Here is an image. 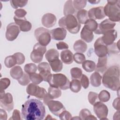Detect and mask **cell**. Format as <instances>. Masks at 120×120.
Returning <instances> with one entry per match:
<instances>
[{"mask_svg":"<svg viewBox=\"0 0 120 120\" xmlns=\"http://www.w3.org/2000/svg\"><path fill=\"white\" fill-rule=\"evenodd\" d=\"M20 32L19 27L15 22H11L8 25L6 28V38L9 41L15 40Z\"/></svg>","mask_w":120,"mask_h":120,"instance_id":"cell-10","label":"cell"},{"mask_svg":"<svg viewBox=\"0 0 120 120\" xmlns=\"http://www.w3.org/2000/svg\"><path fill=\"white\" fill-rule=\"evenodd\" d=\"M29 75L30 79V81L34 84L38 85L40 84L43 81V79L42 77L39 74L33 73Z\"/></svg>","mask_w":120,"mask_h":120,"instance_id":"cell-35","label":"cell"},{"mask_svg":"<svg viewBox=\"0 0 120 120\" xmlns=\"http://www.w3.org/2000/svg\"><path fill=\"white\" fill-rule=\"evenodd\" d=\"M112 106L115 109L118 111L120 110V98L119 97L114 100L112 103Z\"/></svg>","mask_w":120,"mask_h":120,"instance_id":"cell-54","label":"cell"},{"mask_svg":"<svg viewBox=\"0 0 120 120\" xmlns=\"http://www.w3.org/2000/svg\"><path fill=\"white\" fill-rule=\"evenodd\" d=\"M71 119L72 120H74V119H77V120H81L80 118V117H74L73 118H71Z\"/></svg>","mask_w":120,"mask_h":120,"instance_id":"cell-58","label":"cell"},{"mask_svg":"<svg viewBox=\"0 0 120 120\" xmlns=\"http://www.w3.org/2000/svg\"><path fill=\"white\" fill-rule=\"evenodd\" d=\"M45 57L46 60L50 63L53 60L59 59V53L56 49L52 48L46 52Z\"/></svg>","mask_w":120,"mask_h":120,"instance_id":"cell-27","label":"cell"},{"mask_svg":"<svg viewBox=\"0 0 120 120\" xmlns=\"http://www.w3.org/2000/svg\"><path fill=\"white\" fill-rule=\"evenodd\" d=\"M117 37V31L114 29H112L105 33L101 38L103 43L107 46H109L114 43V41Z\"/></svg>","mask_w":120,"mask_h":120,"instance_id":"cell-17","label":"cell"},{"mask_svg":"<svg viewBox=\"0 0 120 120\" xmlns=\"http://www.w3.org/2000/svg\"><path fill=\"white\" fill-rule=\"evenodd\" d=\"M14 20L15 23L19 27L21 31L23 32H27L30 31L32 27L31 23L28 21L25 17L18 18L15 16Z\"/></svg>","mask_w":120,"mask_h":120,"instance_id":"cell-18","label":"cell"},{"mask_svg":"<svg viewBox=\"0 0 120 120\" xmlns=\"http://www.w3.org/2000/svg\"><path fill=\"white\" fill-rule=\"evenodd\" d=\"M34 35L38 43L42 45L46 46L51 41V36L50 31L44 27H39L36 29Z\"/></svg>","mask_w":120,"mask_h":120,"instance_id":"cell-7","label":"cell"},{"mask_svg":"<svg viewBox=\"0 0 120 120\" xmlns=\"http://www.w3.org/2000/svg\"><path fill=\"white\" fill-rule=\"evenodd\" d=\"M88 2H90V3L91 4H97V3H98V2H100V0H98H98H95V1H93V0H89V1H88Z\"/></svg>","mask_w":120,"mask_h":120,"instance_id":"cell-56","label":"cell"},{"mask_svg":"<svg viewBox=\"0 0 120 120\" xmlns=\"http://www.w3.org/2000/svg\"><path fill=\"white\" fill-rule=\"evenodd\" d=\"M52 119H55L52 118L50 115H47L46 118H45V120H52Z\"/></svg>","mask_w":120,"mask_h":120,"instance_id":"cell-57","label":"cell"},{"mask_svg":"<svg viewBox=\"0 0 120 120\" xmlns=\"http://www.w3.org/2000/svg\"><path fill=\"white\" fill-rule=\"evenodd\" d=\"M84 27L91 31H95L98 29V24L94 19H89L84 24Z\"/></svg>","mask_w":120,"mask_h":120,"instance_id":"cell-34","label":"cell"},{"mask_svg":"<svg viewBox=\"0 0 120 120\" xmlns=\"http://www.w3.org/2000/svg\"><path fill=\"white\" fill-rule=\"evenodd\" d=\"M88 98L89 102L92 105H93L98 100V94L96 92H94L92 91L89 92Z\"/></svg>","mask_w":120,"mask_h":120,"instance_id":"cell-44","label":"cell"},{"mask_svg":"<svg viewBox=\"0 0 120 120\" xmlns=\"http://www.w3.org/2000/svg\"><path fill=\"white\" fill-rule=\"evenodd\" d=\"M47 105L50 112L56 116H59L62 111L66 110L63 105L59 101L52 99L48 102Z\"/></svg>","mask_w":120,"mask_h":120,"instance_id":"cell-15","label":"cell"},{"mask_svg":"<svg viewBox=\"0 0 120 120\" xmlns=\"http://www.w3.org/2000/svg\"><path fill=\"white\" fill-rule=\"evenodd\" d=\"M30 81V79L29 75L26 73H25L23 74L22 76L18 80V82L21 85L26 86L29 83Z\"/></svg>","mask_w":120,"mask_h":120,"instance_id":"cell-45","label":"cell"},{"mask_svg":"<svg viewBox=\"0 0 120 120\" xmlns=\"http://www.w3.org/2000/svg\"><path fill=\"white\" fill-rule=\"evenodd\" d=\"M59 117L60 119L61 120H71L72 115L68 111L65 110L60 113Z\"/></svg>","mask_w":120,"mask_h":120,"instance_id":"cell-49","label":"cell"},{"mask_svg":"<svg viewBox=\"0 0 120 120\" xmlns=\"http://www.w3.org/2000/svg\"><path fill=\"white\" fill-rule=\"evenodd\" d=\"M91 114V112L88 109L84 108L81 110L79 113V117L81 120H86L87 117Z\"/></svg>","mask_w":120,"mask_h":120,"instance_id":"cell-50","label":"cell"},{"mask_svg":"<svg viewBox=\"0 0 120 120\" xmlns=\"http://www.w3.org/2000/svg\"><path fill=\"white\" fill-rule=\"evenodd\" d=\"M56 46L58 50L68 49V45L64 42H59L56 44Z\"/></svg>","mask_w":120,"mask_h":120,"instance_id":"cell-53","label":"cell"},{"mask_svg":"<svg viewBox=\"0 0 120 120\" xmlns=\"http://www.w3.org/2000/svg\"><path fill=\"white\" fill-rule=\"evenodd\" d=\"M22 116L26 120H42L45 115V109L41 101L30 99L22 105Z\"/></svg>","mask_w":120,"mask_h":120,"instance_id":"cell-1","label":"cell"},{"mask_svg":"<svg viewBox=\"0 0 120 120\" xmlns=\"http://www.w3.org/2000/svg\"><path fill=\"white\" fill-rule=\"evenodd\" d=\"M73 4L75 10H80L86 6L87 4L86 0H73Z\"/></svg>","mask_w":120,"mask_h":120,"instance_id":"cell-41","label":"cell"},{"mask_svg":"<svg viewBox=\"0 0 120 120\" xmlns=\"http://www.w3.org/2000/svg\"><path fill=\"white\" fill-rule=\"evenodd\" d=\"M21 113L20 112L19 110L15 109L14 110L13 113H12V117L9 118V120H21Z\"/></svg>","mask_w":120,"mask_h":120,"instance_id":"cell-52","label":"cell"},{"mask_svg":"<svg viewBox=\"0 0 120 120\" xmlns=\"http://www.w3.org/2000/svg\"><path fill=\"white\" fill-rule=\"evenodd\" d=\"M75 9L73 4V1L68 0L65 3L63 8V14L65 15H73L75 13Z\"/></svg>","mask_w":120,"mask_h":120,"instance_id":"cell-29","label":"cell"},{"mask_svg":"<svg viewBox=\"0 0 120 120\" xmlns=\"http://www.w3.org/2000/svg\"><path fill=\"white\" fill-rule=\"evenodd\" d=\"M50 86L66 90L69 88L70 81L67 76L62 74H52L48 82Z\"/></svg>","mask_w":120,"mask_h":120,"instance_id":"cell-6","label":"cell"},{"mask_svg":"<svg viewBox=\"0 0 120 120\" xmlns=\"http://www.w3.org/2000/svg\"><path fill=\"white\" fill-rule=\"evenodd\" d=\"M11 6L14 8L16 9L18 7H23L25 6L28 0H11L10 1Z\"/></svg>","mask_w":120,"mask_h":120,"instance_id":"cell-40","label":"cell"},{"mask_svg":"<svg viewBox=\"0 0 120 120\" xmlns=\"http://www.w3.org/2000/svg\"><path fill=\"white\" fill-rule=\"evenodd\" d=\"M0 105L1 107L10 112L14 108V102L12 95L10 93H5L4 91H0Z\"/></svg>","mask_w":120,"mask_h":120,"instance_id":"cell-9","label":"cell"},{"mask_svg":"<svg viewBox=\"0 0 120 120\" xmlns=\"http://www.w3.org/2000/svg\"><path fill=\"white\" fill-rule=\"evenodd\" d=\"M102 77L98 72H95L92 74L90 77V84L95 87H98L101 84Z\"/></svg>","mask_w":120,"mask_h":120,"instance_id":"cell-26","label":"cell"},{"mask_svg":"<svg viewBox=\"0 0 120 120\" xmlns=\"http://www.w3.org/2000/svg\"><path fill=\"white\" fill-rule=\"evenodd\" d=\"M76 19L80 24H85L89 19L88 11L85 9H82L77 11Z\"/></svg>","mask_w":120,"mask_h":120,"instance_id":"cell-28","label":"cell"},{"mask_svg":"<svg viewBox=\"0 0 120 120\" xmlns=\"http://www.w3.org/2000/svg\"><path fill=\"white\" fill-rule=\"evenodd\" d=\"M119 40L118 41L117 43H113L112 45H110L108 47V53H111L112 54L115 53H119Z\"/></svg>","mask_w":120,"mask_h":120,"instance_id":"cell-46","label":"cell"},{"mask_svg":"<svg viewBox=\"0 0 120 120\" xmlns=\"http://www.w3.org/2000/svg\"><path fill=\"white\" fill-rule=\"evenodd\" d=\"M26 92L30 96H35L39 99L43 100L44 103L47 105L51 100L46 90L33 83L29 84L26 88Z\"/></svg>","mask_w":120,"mask_h":120,"instance_id":"cell-5","label":"cell"},{"mask_svg":"<svg viewBox=\"0 0 120 120\" xmlns=\"http://www.w3.org/2000/svg\"><path fill=\"white\" fill-rule=\"evenodd\" d=\"M22 69L19 66H15L10 70V76L14 79L18 80L23 75Z\"/></svg>","mask_w":120,"mask_h":120,"instance_id":"cell-25","label":"cell"},{"mask_svg":"<svg viewBox=\"0 0 120 120\" xmlns=\"http://www.w3.org/2000/svg\"><path fill=\"white\" fill-rule=\"evenodd\" d=\"M7 119V114L5 111L2 109H0V120H5Z\"/></svg>","mask_w":120,"mask_h":120,"instance_id":"cell-55","label":"cell"},{"mask_svg":"<svg viewBox=\"0 0 120 120\" xmlns=\"http://www.w3.org/2000/svg\"><path fill=\"white\" fill-rule=\"evenodd\" d=\"M73 48L74 50L77 52L82 53L86 51L87 49V45L82 40L79 39L75 42Z\"/></svg>","mask_w":120,"mask_h":120,"instance_id":"cell-24","label":"cell"},{"mask_svg":"<svg viewBox=\"0 0 120 120\" xmlns=\"http://www.w3.org/2000/svg\"><path fill=\"white\" fill-rule=\"evenodd\" d=\"M93 110L96 115L100 120L107 119L108 109L106 105L102 102L98 101L93 105Z\"/></svg>","mask_w":120,"mask_h":120,"instance_id":"cell-11","label":"cell"},{"mask_svg":"<svg viewBox=\"0 0 120 120\" xmlns=\"http://www.w3.org/2000/svg\"><path fill=\"white\" fill-rule=\"evenodd\" d=\"M102 83L107 88L113 91L120 89V68L117 65H113L106 69L102 77Z\"/></svg>","mask_w":120,"mask_h":120,"instance_id":"cell-2","label":"cell"},{"mask_svg":"<svg viewBox=\"0 0 120 120\" xmlns=\"http://www.w3.org/2000/svg\"><path fill=\"white\" fill-rule=\"evenodd\" d=\"M57 21L55 15L52 13H46L43 15L42 18V23L45 27L49 28L53 26Z\"/></svg>","mask_w":120,"mask_h":120,"instance_id":"cell-19","label":"cell"},{"mask_svg":"<svg viewBox=\"0 0 120 120\" xmlns=\"http://www.w3.org/2000/svg\"><path fill=\"white\" fill-rule=\"evenodd\" d=\"M59 25L72 34L77 33L81 28V24L73 15H68L61 17L59 21Z\"/></svg>","mask_w":120,"mask_h":120,"instance_id":"cell-4","label":"cell"},{"mask_svg":"<svg viewBox=\"0 0 120 120\" xmlns=\"http://www.w3.org/2000/svg\"><path fill=\"white\" fill-rule=\"evenodd\" d=\"M4 64L7 68H11L17 64V62L15 57L13 55L6 57L4 60Z\"/></svg>","mask_w":120,"mask_h":120,"instance_id":"cell-36","label":"cell"},{"mask_svg":"<svg viewBox=\"0 0 120 120\" xmlns=\"http://www.w3.org/2000/svg\"><path fill=\"white\" fill-rule=\"evenodd\" d=\"M60 58L62 61L66 64H70L74 60L73 53L68 49L63 50L61 52Z\"/></svg>","mask_w":120,"mask_h":120,"instance_id":"cell-22","label":"cell"},{"mask_svg":"<svg viewBox=\"0 0 120 120\" xmlns=\"http://www.w3.org/2000/svg\"><path fill=\"white\" fill-rule=\"evenodd\" d=\"M38 69V67L35 64L28 63L26 64L24 67V70L25 73L30 75V74L36 73Z\"/></svg>","mask_w":120,"mask_h":120,"instance_id":"cell-39","label":"cell"},{"mask_svg":"<svg viewBox=\"0 0 120 120\" xmlns=\"http://www.w3.org/2000/svg\"><path fill=\"white\" fill-rule=\"evenodd\" d=\"M81 84L80 81L78 79H73L70 82L69 88L70 90L75 93H77L81 89Z\"/></svg>","mask_w":120,"mask_h":120,"instance_id":"cell-33","label":"cell"},{"mask_svg":"<svg viewBox=\"0 0 120 120\" xmlns=\"http://www.w3.org/2000/svg\"><path fill=\"white\" fill-rule=\"evenodd\" d=\"M70 74L73 79H80L82 75V70L77 67L73 68L70 69Z\"/></svg>","mask_w":120,"mask_h":120,"instance_id":"cell-37","label":"cell"},{"mask_svg":"<svg viewBox=\"0 0 120 120\" xmlns=\"http://www.w3.org/2000/svg\"><path fill=\"white\" fill-rule=\"evenodd\" d=\"M46 51V46L42 45L39 43H36L34 45L33 50L30 53V59L31 60L36 63L40 62Z\"/></svg>","mask_w":120,"mask_h":120,"instance_id":"cell-8","label":"cell"},{"mask_svg":"<svg viewBox=\"0 0 120 120\" xmlns=\"http://www.w3.org/2000/svg\"><path fill=\"white\" fill-rule=\"evenodd\" d=\"M80 82L82 87L86 89L89 87L90 82L88 77L84 74H82L80 78Z\"/></svg>","mask_w":120,"mask_h":120,"instance_id":"cell-48","label":"cell"},{"mask_svg":"<svg viewBox=\"0 0 120 120\" xmlns=\"http://www.w3.org/2000/svg\"><path fill=\"white\" fill-rule=\"evenodd\" d=\"M15 57L16 62L17 64L21 65L23 64L25 61V56L21 52H18L14 53L13 54Z\"/></svg>","mask_w":120,"mask_h":120,"instance_id":"cell-47","label":"cell"},{"mask_svg":"<svg viewBox=\"0 0 120 120\" xmlns=\"http://www.w3.org/2000/svg\"><path fill=\"white\" fill-rule=\"evenodd\" d=\"M51 38L56 40H63L67 35V30L64 28L60 27L52 30L50 31Z\"/></svg>","mask_w":120,"mask_h":120,"instance_id":"cell-20","label":"cell"},{"mask_svg":"<svg viewBox=\"0 0 120 120\" xmlns=\"http://www.w3.org/2000/svg\"><path fill=\"white\" fill-rule=\"evenodd\" d=\"M115 25L114 22L111 21L108 19H105L98 24V29L94 32L96 34H104L106 32L113 29Z\"/></svg>","mask_w":120,"mask_h":120,"instance_id":"cell-14","label":"cell"},{"mask_svg":"<svg viewBox=\"0 0 120 120\" xmlns=\"http://www.w3.org/2000/svg\"><path fill=\"white\" fill-rule=\"evenodd\" d=\"M48 95L51 100L58 98L61 96V91L59 88L50 86L48 90Z\"/></svg>","mask_w":120,"mask_h":120,"instance_id":"cell-30","label":"cell"},{"mask_svg":"<svg viewBox=\"0 0 120 120\" xmlns=\"http://www.w3.org/2000/svg\"><path fill=\"white\" fill-rule=\"evenodd\" d=\"M15 16L18 18H24L27 14V12L23 9L19 8L16 9L15 12Z\"/></svg>","mask_w":120,"mask_h":120,"instance_id":"cell-51","label":"cell"},{"mask_svg":"<svg viewBox=\"0 0 120 120\" xmlns=\"http://www.w3.org/2000/svg\"><path fill=\"white\" fill-rule=\"evenodd\" d=\"M82 67L87 72H91L95 70V63L90 60H85L82 63Z\"/></svg>","mask_w":120,"mask_h":120,"instance_id":"cell-31","label":"cell"},{"mask_svg":"<svg viewBox=\"0 0 120 120\" xmlns=\"http://www.w3.org/2000/svg\"><path fill=\"white\" fill-rule=\"evenodd\" d=\"M107 4L104 7L105 16L109 20L113 22H119L120 20V1L119 0H107Z\"/></svg>","mask_w":120,"mask_h":120,"instance_id":"cell-3","label":"cell"},{"mask_svg":"<svg viewBox=\"0 0 120 120\" xmlns=\"http://www.w3.org/2000/svg\"><path fill=\"white\" fill-rule=\"evenodd\" d=\"M52 70L54 72H60L63 68L62 62L59 59L56 60L49 63Z\"/></svg>","mask_w":120,"mask_h":120,"instance_id":"cell-32","label":"cell"},{"mask_svg":"<svg viewBox=\"0 0 120 120\" xmlns=\"http://www.w3.org/2000/svg\"><path fill=\"white\" fill-rule=\"evenodd\" d=\"M94 47L95 53L98 57H105L108 53V47L103 43L101 37L96 40Z\"/></svg>","mask_w":120,"mask_h":120,"instance_id":"cell-12","label":"cell"},{"mask_svg":"<svg viewBox=\"0 0 120 120\" xmlns=\"http://www.w3.org/2000/svg\"><path fill=\"white\" fill-rule=\"evenodd\" d=\"M10 84V80L8 78H1L0 80V91H4L8 87Z\"/></svg>","mask_w":120,"mask_h":120,"instance_id":"cell-43","label":"cell"},{"mask_svg":"<svg viewBox=\"0 0 120 120\" xmlns=\"http://www.w3.org/2000/svg\"><path fill=\"white\" fill-rule=\"evenodd\" d=\"M88 17L90 19L94 20H101L104 19L105 15L104 11V7L102 6L93 8L88 12Z\"/></svg>","mask_w":120,"mask_h":120,"instance_id":"cell-16","label":"cell"},{"mask_svg":"<svg viewBox=\"0 0 120 120\" xmlns=\"http://www.w3.org/2000/svg\"><path fill=\"white\" fill-rule=\"evenodd\" d=\"M98 98L102 102H107L110 99V93L106 90H103L98 95Z\"/></svg>","mask_w":120,"mask_h":120,"instance_id":"cell-38","label":"cell"},{"mask_svg":"<svg viewBox=\"0 0 120 120\" xmlns=\"http://www.w3.org/2000/svg\"><path fill=\"white\" fill-rule=\"evenodd\" d=\"M107 57L105 56L103 57H98V62L96 66V72L104 73L107 69Z\"/></svg>","mask_w":120,"mask_h":120,"instance_id":"cell-21","label":"cell"},{"mask_svg":"<svg viewBox=\"0 0 120 120\" xmlns=\"http://www.w3.org/2000/svg\"><path fill=\"white\" fill-rule=\"evenodd\" d=\"M80 36L82 39L87 43L91 42L94 38L93 32L89 30L84 26L81 31Z\"/></svg>","mask_w":120,"mask_h":120,"instance_id":"cell-23","label":"cell"},{"mask_svg":"<svg viewBox=\"0 0 120 120\" xmlns=\"http://www.w3.org/2000/svg\"><path fill=\"white\" fill-rule=\"evenodd\" d=\"M74 60L78 64H82L86 60L85 55L82 53L76 52L73 55Z\"/></svg>","mask_w":120,"mask_h":120,"instance_id":"cell-42","label":"cell"},{"mask_svg":"<svg viewBox=\"0 0 120 120\" xmlns=\"http://www.w3.org/2000/svg\"><path fill=\"white\" fill-rule=\"evenodd\" d=\"M38 69L39 74L43 79V81L48 82L52 75L50 65L45 62H41L38 64Z\"/></svg>","mask_w":120,"mask_h":120,"instance_id":"cell-13","label":"cell"}]
</instances>
